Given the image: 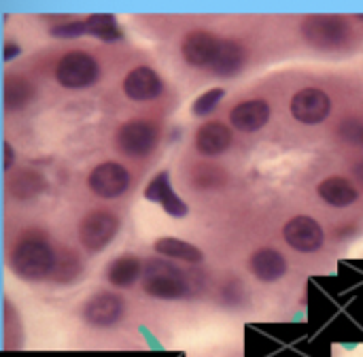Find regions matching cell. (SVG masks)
<instances>
[{"label":"cell","mask_w":363,"mask_h":357,"mask_svg":"<svg viewBox=\"0 0 363 357\" xmlns=\"http://www.w3.org/2000/svg\"><path fill=\"white\" fill-rule=\"evenodd\" d=\"M57 256L43 238H23L11 253V268L23 281H43L53 275Z\"/></svg>","instance_id":"cell-1"},{"label":"cell","mask_w":363,"mask_h":357,"mask_svg":"<svg viewBox=\"0 0 363 357\" xmlns=\"http://www.w3.org/2000/svg\"><path fill=\"white\" fill-rule=\"evenodd\" d=\"M143 290L145 294L157 300H179L189 292V283L185 273L168 260H149L143 273Z\"/></svg>","instance_id":"cell-2"},{"label":"cell","mask_w":363,"mask_h":357,"mask_svg":"<svg viewBox=\"0 0 363 357\" xmlns=\"http://www.w3.org/2000/svg\"><path fill=\"white\" fill-rule=\"evenodd\" d=\"M300 30L308 45L323 51L340 49L353 36L349 21L338 15H311L302 21Z\"/></svg>","instance_id":"cell-3"},{"label":"cell","mask_w":363,"mask_h":357,"mask_svg":"<svg viewBox=\"0 0 363 357\" xmlns=\"http://www.w3.org/2000/svg\"><path fill=\"white\" fill-rule=\"evenodd\" d=\"M98 77H100V66L85 51H70L55 66V79L66 89L91 87L98 81Z\"/></svg>","instance_id":"cell-4"},{"label":"cell","mask_w":363,"mask_h":357,"mask_svg":"<svg viewBox=\"0 0 363 357\" xmlns=\"http://www.w3.org/2000/svg\"><path fill=\"white\" fill-rule=\"evenodd\" d=\"M157 128L145 119H128L115 132V147L128 158H145L157 147Z\"/></svg>","instance_id":"cell-5"},{"label":"cell","mask_w":363,"mask_h":357,"mask_svg":"<svg viewBox=\"0 0 363 357\" xmlns=\"http://www.w3.org/2000/svg\"><path fill=\"white\" fill-rule=\"evenodd\" d=\"M119 219L108 211H91L79 224V241L89 253L102 251L117 234Z\"/></svg>","instance_id":"cell-6"},{"label":"cell","mask_w":363,"mask_h":357,"mask_svg":"<svg viewBox=\"0 0 363 357\" xmlns=\"http://www.w3.org/2000/svg\"><path fill=\"white\" fill-rule=\"evenodd\" d=\"M330 111H332V100L323 89L304 87L296 92L291 98V115L300 123H306V126L323 123L330 117Z\"/></svg>","instance_id":"cell-7"},{"label":"cell","mask_w":363,"mask_h":357,"mask_svg":"<svg viewBox=\"0 0 363 357\" xmlns=\"http://www.w3.org/2000/svg\"><path fill=\"white\" fill-rule=\"evenodd\" d=\"M283 236H285V243L300 253H315L325 243L323 228L313 217H306V215H298L289 219L283 228Z\"/></svg>","instance_id":"cell-8"},{"label":"cell","mask_w":363,"mask_h":357,"mask_svg":"<svg viewBox=\"0 0 363 357\" xmlns=\"http://www.w3.org/2000/svg\"><path fill=\"white\" fill-rule=\"evenodd\" d=\"M87 185L96 196L111 200L125 194V190L130 187V175L117 162H102L89 172Z\"/></svg>","instance_id":"cell-9"},{"label":"cell","mask_w":363,"mask_h":357,"mask_svg":"<svg viewBox=\"0 0 363 357\" xmlns=\"http://www.w3.org/2000/svg\"><path fill=\"white\" fill-rule=\"evenodd\" d=\"M125 311V302L119 294L98 292L83 307V317L94 328H113L121 322Z\"/></svg>","instance_id":"cell-10"},{"label":"cell","mask_w":363,"mask_h":357,"mask_svg":"<svg viewBox=\"0 0 363 357\" xmlns=\"http://www.w3.org/2000/svg\"><path fill=\"white\" fill-rule=\"evenodd\" d=\"M219 43L221 38H217L215 34L206 32V30H194L189 34H185L183 43H181V51L187 64L196 66V68H204V66H213L215 55L219 51Z\"/></svg>","instance_id":"cell-11"},{"label":"cell","mask_w":363,"mask_h":357,"mask_svg":"<svg viewBox=\"0 0 363 357\" xmlns=\"http://www.w3.org/2000/svg\"><path fill=\"white\" fill-rule=\"evenodd\" d=\"M162 89H164V83L160 75L149 66H136L123 79V94L136 102L155 100L162 94Z\"/></svg>","instance_id":"cell-12"},{"label":"cell","mask_w":363,"mask_h":357,"mask_svg":"<svg viewBox=\"0 0 363 357\" xmlns=\"http://www.w3.org/2000/svg\"><path fill=\"white\" fill-rule=\"evenodd\" d=\"M270 119V104L266 100H245L230 113V121L240 132H257Z\"/></svg>","instance_id":"cell-13"},{"label":"cell","mask_w":363,"mask_h":357,"mask_svg":"<svg viewBox=\"0 0 363 357\" xmlns=\"http://www.w3.org/2000/svg\"><path fill=\"white\" fill-rule=\"evenodd\" d=\"M232 145V130L221 121H206L196 132V149L202 155H221Z\"/></svg>","instance_id":"cell-14"},{"label":"cell","mask_w":363,"mask_h":357,"mask_svg":"<svg viewBox=\"0 0 363 357\" xmlns=\"http://www.w3.org/2000/svg\"><path fill=\"white\" fill-rule=\"evenodd\" d=\"M249 268L255 275V279H259L262 283H274V281L285 277L287 262H285V258L277 249L264 247V249H257L251 256Z\"/></svg>","instance_id":"cell-15"},{"label":"cell","mask_w":363,"mask_h":357,"mask_svg":"<svg viewBox=\"0 0 363 357\" xmlns=\"http://www.w3.org/2000/svg\"><path fill=\"white\" fill-rule=\"evenodd\" d=\"M6 190L9 194L19 200V202H28L38 198L45 190H47V179L32 168H21L17 172H13L6 181Z\"/></svg>","instance_id":"cell-16"},{"label":"cell","mask_w":363,"mask_h":357,"mask_svg":"<svg viewBox=\"0 0 363 357\" xmlns=\"http://www.w3.org/2000/svg\"><path fill=\"white\" fill-rule=\"evenodd\" d=\"M245 60H247V51H245V47L238 40L221 38L219 51H217L215 62H213L211 68L219 77H234V75H238L242 70Z\"/></svg>","instance_id":"cell-17"},{"label":"cell","mask_w":363,"mask_h":357,"mask_svg":"<svg viewBox=\"0 0 363 357\" xmlns=\"http://www.w3.org/2000/svg\"><path fill=\"white\" fill-rule=\"evenodd\" d=\"M317 194L323 202H328L330 207H336V209L351 207L359 198L357 187L345 177H330V179L321 181L317 185Z\"/></svg>","instance_id":"cell-18"},{"label":"cell","mask_w":363,"mask_h":357,"mask_svg":"<svg viewBox=\"0 0 363 357\" xmlns=\"http://www.w3.org/2000/svg\"><path fill=\"white\" fill-rule=\"evenodd\" d=\"M143 273L145 270L140 266V260L136 256L125 253V256H121V258L111 262V266L106 270V279L115 287H132L140 279Z\"/></svg>","instance_id":"cell-19"},{"label":"cell","mask_w":363,"mask_h":357,"mask_svg":"<svg viewBox=\"0 0 363 357\" xmlns=\"http://www.w3.org/2000/svg\"><path fill=\"white\" fill-rule=\"evenodd\" d=\"M155 253L157 256H164L168 260H183L187 264H200L204 260V253L196 245L185 243L181 238H172V236L160 238L155 243Z\"/></svg>","instance_id":"cell-20"},{"label":"cell","mask_w":363,"mask_h":357,"mask_svg":"<svg viewBox=\"0 0 363 357\" xmlns=\"http://www.w3.org/2000/svg\"><path fill=\"white\" fill-rule=\"evenodd\" d=\"M36 96L34 85L23 77H9L4 81V106L6 111L26 109Z\"/></svg>","instance_id":"cell-21"},{"label":"cell","mask_w":363,"mask_h":357,"mask_svg":"<svg viewBox=\"0 0 363 357\" xmlns=\"http://www.w3.org/2000/svg\"><path fill=\"white\" fill-rule=\"evenodd\" d=\"M85 30L87 34L96 36V38H102V40H119L123 34H121V28L117 26V19L115 15H108V13H98V15H91L85 19Z\"/></svg>","instance_id":"cell-22"},{"label":"cell","mask_w":363,"mask_h":357,"mask_svg":"<svg viewBox=\"0 0 363 357\" xmlns=\"http://www.w3.org/2000/svg\"><path fill=\"white\" fill-rule=\"evenodd\" d=\"M225 181H228V177H225L223 168H219L215 164H200L191 172V183L198 190H219L225 185Z\"/></svg>","instance_id":"cell-23"},{"label":"cell","mask_w":363,"mask_h":357,"mask_svg":"<svg viewBox=\"0 0 363 357\" xmlns=\"http://www.w3.org/2000/svg\"><path fill=\"white\" fill-rule=\"evenodd\" d=\"M81 273V260L74 251H64L62 256H57L55 268L51 279L55 283H72Z\"/></svg>","instance_id":"cell-24"},{"label":"cell","mask_w":363,"mask_h":357,"mask_svg":"<svg viewBox=\"0 0 363 357\" xmlns=\"http://www.w3.org/2000/svg\"><path fill=\"white\" fill-rule=\"evenodd\" d=\"M170 192H174V190H172V183H170V172H168V170H162L160 175H155V177L147 183V187H145V198L151 200V202H160V204H162V200H164Z\"/></svg>","instance_id":"cell-25"},{"label":"cell","mask_w":363,"mask_h":357,"mask_svg":"<svg viewBox=\"0 0 363 357\" xmlns=\"http://www.w3.org/2000/svg\"><path fill=\"white\" fill-rule=\"evenodd\" d=\"M223 96H225L223 87H213V89L200 94V96L196 98L194 106H191L194 115H196V117H206L208 113H213V111L217 109V104L221 102Z\"/></svg>","instance_id":"cell-26"},{"label":"cell","mask_w":363,"mask_h":357,"mask_svg":"<svg viewBox=\"0 0 363 357\" xmlns=\"http://www.w3.org/2000/svg\"><path fill=\"white\" fill-rule=\"evenodd\" d=\"M338 136L347 143H363V121L357 117H349L338 126Z\"/></svg>","instance_id":"cell-27"},{"label":"cell","mask_w":363,"mask_h":357,"mask_svg":"<svg viewBox=\"0 0 363 357\" xmlns=\"http://www.w3.org/2000/svg\"><path fill=\"white\" fill-rule=\"evenodd\" d=\"M51 34L55 38H79L83 34H87L85 30V19H77V21H64L51 28Z\"/></svg>","instance_id":"cell-28"},{"label":"cell","mask_w":363,"mask_h":357,"mask_svg":"<svg viewBox=\"0 0 363 357\" xmlns=\"http://www.w3.org/2000/svg\"><path fill=\"white\" fill-rule=\"evenodd\" d=\"M162 209H164L170 217H177V219H183V217H187V213H189L187 202L181 200L174 192H170V194L162 200Z\"/></svg>","instance_id":"cell-29"},{"label":"cell","mask_w":363,"mask_h":357,"mask_svg":"<svg viewBox=\"0 0 363 357\" xmlns=\"http://www.w3.org/2000/svg\"><path fill=\"white\" fill-rule=\"evenodd\" d=\"M13 162H15V151L9 143H4V170H11Z\"/></svg>","instance_id":"cell-30"},{"label":"cell","mask_w":363,"mask_h":357,"mask_svg":"<svg viewBox=\"0 0 363 357\" xmlns=\"http://www.w3.org/2000/svg\"><path fill=\"white\" fill-rule=\"evenodd\" d=\"M19 53H21L19 45H15V43H6V45H4V60H13V57H17Z\"/></svg>","instance_id":"cell-31"},{"label":"cell","mask_w":363,"mask_h":357,"mask_svg":"<svg viewBox=\"0 0 363 357\" xmlns=\"http://www.w3.org/2000/svg\"><path fill=\"white\" fill-rule=\"evenodd\" d=\"M353 172H355V177H357V179L363 183V162H359V164L353 168Z\"/></svg>","instance_id":"cell-32"},{"label":"cell","mask_w":363,"mask_h":357,"mask_svg":"<svg viewBox=\"0 0 363 357\" xmlns=\"http://www.w3.org/2000/svg\"><path fill=\"white\" fill-rule=\"evenodd\" d=\"M357 19H359V21H363V15H357Z\"/></svg>","instance_id":"cell-33"}]
</instances>
